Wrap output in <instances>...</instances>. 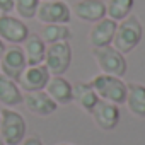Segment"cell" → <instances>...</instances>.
<instances>
[{
	"mask_svg": "<svg viewBox=\"0 0 145 145\" xmlns=\"http://www.w3.org/2000/svg\"><path fill=\"white\" fill-rule=\"evenodd\" d=\"M26 108L36 114V116H51L56 109L58 104L46 94V91H34V92H26L24 101Z\"/></svg>",
	"mask_w": 145,
	"mask_h": 145,
	"instance_id": "obj_13",
	"label": "cell"
},
{
	"mask_svg": "<svg viewBox=\"0 0 145 145\" xmlns=\"http://www.w3.org/2000/svg\"><path fill=\"white\" fill-rule=\"evenodd\" d=\"M0 137L5 145H21L26 138V120L12 108H5L0 113Z\"/></svg>",
	"mask_w": 145,
	"mask_h": 145,
	"instance_id": "obj_4",
	"label": "cell"
},
{
	"mask_svg": "<svg viewBox=\"0 0 145 145\" xmlns=\"http://www.w3.org/2000/svg\"><path fill=\"white\" fill-rule=\"evenodd\" d=\"M14 2H16L14 10H16L17 17L26 21V19L36 17V12H38V7L41 4V0H14Z\"/></svg>",
	"mask_w": 145,
	"mask_h": 145,
	"instance_id": "obj_21",
	"label": "cell"
},
{
	"mask_svg": "<svg viewBox=\"0 0 145 145\" xmlns=\"http://www.w3.org/2000/svg\"><path fill=\"white\" fill-rule=\"evenodd\" d=\"M91 116H92V120H94V123L99 130L113 131L120 123V106L99 99V103L92 109Z\"/></svg>",
	"mask_w": 145,
	"mask_h": 145,
	"instance_id": "obj_10",
	"label": "cell"
},
{
	"mask_svg": "<svg viewBox=\"0 0 145 145\" xmlns=\"http://www.w3.org/2000/svg\"><path fill=\"white\" fill-rule=\"evenodd\" d=\"M70 10L79 21L94 24L106 17V2L103 0H77Z\"/></svg>",
	"mask_w": 145,
	"mask_h": 145,
	"instance_id": "obj_11",
	"label": "cell"
},
{
	"mask_svg": "<svg viewBox=\"0 0 145 145\" xmlns=\"http://www.w3.org/2000/svg\"><path fill=\"white\" fill-rule=\"evenodd\" d=\"M72 103H75L80 109H84L86 113L91 114L92 109L96 108V104L99 103V96L96 94V91L92 89V86L89 82H77V84H74Z\"/></svg>",
	"mask_w": 145,
	"mask_h": 145,
	"instance_id": "obj_15",
	"label": "cell"
},
{
	"mask_svg": "<svg viewBox=\"0 0 145 145\" xmlns=\"http://www.w3.org/2000/svg\"><path fill=\"white\" fill-rule=\"evenodd\" d=\"M74 51L68 41L61 43H53L46 46V55H44V67L50 70L51 75H63L72 65Z\"/></svg>",
	"mask_w": 145,
	"mask_h": 145,
	"instance_id": "obj_5",
	"label": "cell"
},
{
	"mask_svg": "<svg viewBox=\"0 0 145 145\" xmlns=\"http://www.w3.org/2000/svg\"><path fill=\"white\" fill-rule=\"evenodd\" d=\"M0 145H5V142L2 140V137H0Z\"/></svg>",
	"mask_w": 145,
	"mask_h": 145,
	"instance_id": "obj_25",
	"label": "cell"
},
{
	"mask_svg": "<svg viewBox=\"0 0 145 145\" xmlns=\"http://www.w3.org/2000/svg\"><path fill=\"white\" fill-rule=\"evenodd\" d=\"M46 43L41 39L39 34H29L22 43V51L26 55L27 65H41L46 55Z\"/></svg>",
	"mask_w": 145,
	"mask_h": 145,
	"instance_id": "obj_18",
	"label": "cell"
},
{
	"mask_svg": "<svg viewBox=\"0 0 145 145\" xmlns=\"http://www.w3.org/2000/svg\"><path fill=\"white\" fill-rule=\"evenodd\" d=\"M16 9L14 0H0V14H12Z\"/></svg>",
	"mask_w": 145,
	"mask_h": 145,
	"instance_id": "obj_22",
	"label": "cell"
},
{
	"mask_svg": "<svg viewBox=\"0 0 145 145\" xmlns=\"http://www.w3.org/2000/svg\"><path fill=\"white\" fill-rule=\"evenodd\" d=\"M29 36L27 24L12 14H0V38L9 44H22Z\"/></svg>",
	"mask_w": 145,
	"mask_h": 145,
	"instance_id": "obj_8",
	"label": "cell"
},
{
	"mask_svg": "<svg viewBox=\"0 0 145 145\" xmlns=\"http://www.w3.org/2000/svg\"><path fill=\"white\" fill-rule=\"evenodd\" d=\"M22 101H24V94L19 84L0 74V103L5 108H16L22 104Z\"/></svg>",
	"mask_w": 145,
	"mask_h": 145,
	"instance_id": "obj_17",
	"label": "cell"
},
{
	"mask_svg": "<svg viewBox=\"0 0 145 145\" xmlns=\"http://www.w3.org/2000/svg\"><path fill=\"white\" fill-rule=\"evenodd\" d=\"M116 26H118V22L109 19V17H104V19L94 22L91 31H89V43H91V46L92 48H104V46L113 44Z\"/></svg>",
	"mask_w": 145,
	"mask_h": 145,
	"instance_id": "obj_12",
	"label": "cell"
},
{
	"mask_svg": "<svg viewBox=\"0 0 145 145\" xmlns=\"http://www.w3.org/2000/svg\"><path fill=\"white\" fill-rule=\"evenodd\" d=\"M92 56L101 70V74L114 75V77H125L128 63L123 53H120L113 44L104 46V48H92Z\"/></svg>",
	"mask_w": 145,
	"mask_h": 145,
	"instance_id": "obj_3",
	"label": "cell"
},
{
	"mask_svg": "<svg viewBox=\"0 0 145 145\" xmlns=\"http://www.w3.org/2000/svg\"><path fill=\"white\" fill-rule=\"evenodd\" d=\"M50 79H51V74L44 67V63H41V65H27L26 70L21 74L17 84H19L21 91L34 92V91H44Z\"/></svg>",
	"mask_w": 145,
	"mask_h": 145,
	"instance_id": "obj_9",
	"label": "cell"
},
{
	"mask_svg": "<svg viewBox=\"0 0 145 145\" xmlns=\"http://www.w3.org/2000/svg\"><path fill=\"white\" fill-rule=\"evenodd\" d=\"M44 91L58 106H67V104L72 103L74 84H70L63 75H51V79L46 84Z\"/></svg>",
	"mask_w": 145,
	"mask_h": 145,
	"instance_id": "obj_14",
	"label": "cell"
},
{
	"mask_svg": "<svg viewBox=\"0 0 145 145\" xmlns=\"http://www.w3.org/2000/svg\"><path fill=\"white\" fill-rule=\"evenodd\" d=\"M39 36L46 44H53V43L70 41L72 31H70L68 24H43Z\"/></svg>",
	"mask_w": 145,
	"mask_h": 145,
	"instance_id": "obj_19",
	"label": "cell"
},
{
	"mask_svg": "<svg viewBox=\"0 0 145 145\" xmlns=\"http://www.w3.org/2000/svg\"><path fill=\"white\" fill-rule=\"evenodd\" d=\"M26 67H27V61H26V55L22 51V46L21 44L7 46L5 53L0 58V74L17 82L21 74L26 70Z\"/></svg>",
	"mask_w": 145,
	"mask_h": 145,
	"instance_id": "obj_7",
	"label": "cell"
},
{
	"mask_svg": "<svg viewBox=\"0 0 145 145\" xmlns=\"http://www.w3.org/2000/svg\"><path fill=\"white\" fill-rule=\"evenodd\" d=\"M135 5V0H108L106 2V17L120 22L126 19Z\"/></svg>",
	"mask_w": 145,
	"mask_h": 145,
	"instance_id": "obj_20",
	"label": "cell"
},
{
	"mask_svg": "<svg viewBox=\"0 0 145 145\" xmlns=\"http://www.w3.org/2000/svg\"><path fill=\"white\" fill-rule=\"evenodd\" d=\"M125 104L128 111L137 118H145V86L130 82L126 84V99Z\"/></svg>",
	"mask_w": 145,
	"mask_h": 145,
	"instance_id": "obj_16",
	"label": "cell"
},
{
	"mask_svg": "<svg viewBox=\"0 0 145 145\" xmlns=\"http://www.w3.org/2000/svg\"><path fill=\"white\" fill-rule=\"evenodd\" d=\"M5 50H7V43L2 41V38H0V58H2V55L5 53Z\"/></svg>",
	"mask_w": 145,
	"mask_h": 145,
	"instance_id": "obj_24",
	"label": "cell"
},
{
	"mask_svg": "<svg viewBox=\"0 0 145 145\" xmlns=\"http://www.w3.org/2000/svg\"><path fill=\"white\" fill-rule=\"evenodd\" d=\"M58 145H74V143H58Z\"/></svg>",
	"mask_w": 145,
	"mask_h": 145,
	"instance_id": "obj_26",
	"label": "cell"
},
{
	"mask_svg": "<svg viewBox=\"0 0 145 145\" xmlns=\"http://www.w3.org/2000/svg\"><path fill=\"white\" fill-rule=\"evenodd\" d=\"M72 10L63 0H43L38 7L36 19L41 24H68Z\"/></svg>",
	"mask_w": 145,
	"mask_h": 145,
	"instance_id": "obj_6",
	"label": "cell"
},
{
	"mask_svg": "<svg viewBox=\"0 0 145 145\" xmlns=\"http://www.w3.org/2000/svg\"><path fill=\"white\" fill-rule=\"evenodd\" d=\"M41 2H43V0H41Z\"/></svg>",
	"mask_w": 145,
	"mask_h": 145,
	"instance_id": "obj_27",
	"label": "cell"
},
{
	"mask_svg": "<svg viewBox=\"0 0 145 145\" xmlns=\"http://www.w3.org/2000/svg\"><path fill=\"white\" fill-rule=\"evenodd\" d=\"M142 36H143V26H142L140 19L137 16L130 14L126 19L118 22L114 39H113V46L120 53L128 55L140 44Z\"/></svg>",
	"mask_w": 145,
	"mask_h": 145,
	"instance_id": "obj_1",
	"label": "cell"
},
{
	"mask_svg": "<svg viewBox=\"0 0 145 145\" xmlns=\"http://www.w3.org/2000/svg\"><path fill=\"white\" fill-rule=\"evenodd\" d=\"M89 84L99 96V99L113 103V104H125L126 99V84L121 77L108 75V74H97L94 75Z\"/></svg>",
	"mask_w": 145,
	"mask_h": 145,
	"instance_id": "obj_2",
	"label": "cell"
},
{
	"mask_svg": "<svg viewBox=\"0 0 145 145\" xmlns=\"http://www.w3.org/2000/svg\"><path fill=\"white\" fill-rule=\"evenodd\" d=\"M21 145H43V140L38 135H29L21 142Z\"/></svg>",
	"mask_w": 145,
	"mask_h": 145,
	"instance_id": "obj_23",
	"label": "cell"
}]
</instances>
